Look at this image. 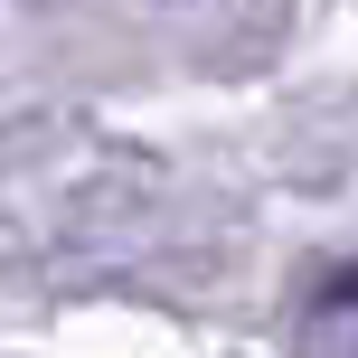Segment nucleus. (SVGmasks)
I'll return each instance as SVG.
<instances>
[{
  "instance_id": "f257e3e1",
  "label": "nucleus",
  "mask_w": 358,
  "mask_h": 358,
  "mask_svg": "<svg viewBox=\"0 0 358 358\" xmlns=\"http://www.w3.org/2000/svg\"><path fill=\"white\" fill-rule=\"evenodd\" d=\"M358 302V273H340V283H321V311H349Z\"/></svg>"
}]
</instances>
